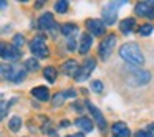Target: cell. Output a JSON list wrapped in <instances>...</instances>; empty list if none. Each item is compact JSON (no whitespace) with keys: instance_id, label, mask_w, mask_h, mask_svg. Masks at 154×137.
<instances>
[{"instance_id":"28","label":"cell","mask_w":154,"mask_h":137,"mask_svg":"<svg viewBox=\"0 0 154 137\" xmlns=\"http://www.w3.org/2000/svg\"><path fill=\"white\" fill-rule=\"evenodd\" d=\"M66 48H68V50H70V51H73L75 48H76V40L70 37V38H68V45H66Z\"/></svg>"},{"instance_id":"30","label":"cell","mask_w":154,"mask_h":137,"mask_svg":"<svg viewBox=\"0 0 154 137\" xmlns=\"http://www.w3.org/2000/svg\"><path fill=\"white\" fill-rule=\"evenodd\" d=\"M63 94H65V97H73V96H75V94H76V93H75L73 89H68V91H65Z\"/></svg>"},{"instance_id":"6","label":"cell","mask_w":154,"mask_h":137,"mask_svg":"<svg viewBox=\"0 0 154 137\" xmlns=\"http://www.w3.org/2000/svg\"><path fill=\"white\" fill-rule=\"evenodd\" d=\"M94 68H96V61H94L93 58H88V60L83 63V66H81L80 73H78L76 81H86V79H88V76H90V74L93 73Z\"/></svg>"},{"instance_id":"17","label":"cell","mask_w":154,"mask_h":137,"mask_svg":"<svg viewBox=\"0 0 154 137\" xmlns=\"http://www.w3.org/2000/svg\"><path fill=\"white\" fill-rule=\"evenodd\" d=\"M136 27V20L134 18H126V20H123L119 23V30L123 31V33H131V30Z\"/></svg>"},{"instance_id":"24","label":"cell","mask_w":154,"mask_h":137,"mask_svg":"<svg viewBox=\"0 0 154 137\" xmlns=\"http://www.w3.org/2000/svg\"><path fill=\"white\" fill-rule=\"evenodd\" d=\"M152 25H149V23H146V25H141L139 27V35H143V37H147V35H151L152 33Z\"/></svg>"},{"instance_id":"19","label":"cell","mask_w":154,"mask_h":137,"mask_svg":"<svg viewBox=\"0 0 154 137\" xmlns=\"http://www.w3.org/2000/svg\"><path fill=\"white\" fill-rule=\"evenodd\" d=\"M43 76L45 79H48V83H55L57 81V70L53 66H47L43 71Z\"/></svg>"},{"instance_id":"14","label":"cell","mask_w":154,"mask_h":137,"mask_svg":"<svg viewBox=\"0 0 154 137\" xmlns=\"http://www.w3.org/2000/svg\"><path fill=\"white\" fill-rule=\"evenodd\" d=\"M32 96H35L38 101H48L50 99V91L45 86H37L32 89Z\"/></svg>"},{"instance_id":"22","label":"cell","mask_w":154,"mask_h":137,"mask_svg":"<svg viewBox=\"0 0 154 137\" xmlns=\"http://www.w3.org/2000/svg\"><path fill=\"white\" fill-rule=\"evenodd\" d=\"M38 68H40V64H38V61L35 60V58H30V60L25 61V70H28V71H37Z\"/></svg>"},{"instance_id":"36","label":"cell","mask_w":154,"mask_h":137,"mask_svg":"<svg viewBox=\"0 0 154 137\" xmlns=\"http://www.w3.org/2000/svg\"><path fill=\"white\" fill-rule=\"evenodd\" d=\"M66 137H71V136H66Z\"/></svg>"},{"instance_id":"21","label":"cell","mask_w":154,"mask_h":137,"mask_svg":"<svg viewBox=\"0 0 154 137\" xmlns=\"http://www.w3.org/2000/svg\"><path fill=\"white\" fill-rule=\"evenodd\" d=\"M8 127H10L14 132H17V130L22 127V119H20L18 116H14L10 121H8Z\"/></svg>"},{"instance_id":"31","label":"cell","mask_w":154,"mask_h":137,"mask_svg":"<svg viewBox=\"0 0 154 137\" xmlns=\"http://www.w3.org/2000/svg\"><path fill=\"white\" fill-rule=\"evenodd\" d=\"M5 112H7V103L2 101V117H5Z\"/></svg>"},{"instance_id":"23","label":"cell","mask_w":154,"mask_h":137,"mask_svg":"<svg viewBox=\"0 0 154 137\" xmlns=\"http://www.w3.org/2000/svg\"><path fill=\"white\" fill-rule=\"evenodd\" d=\"M55 10H57L58 13H65V12L68 10V2L66 0H60V2H57V4H55Z\"/></svg>"},{"instance_id":"25","label":"cell","mask_w":154,"mask_h":137,"mask_svg":"<svg viewBox=\"0 0 154 137\" xmlns=\"http://www.w3.org/2000/svg\"><path fill=\"white\" fill-rule=\"evenodd\" d=\"M12 43H14L15 48L23 46V45H25V37H23V35H15V37H14V41H12Z\"/></svg>"},{"instance_id":"12","label":"cell","mask_w":154,"mask_h":137,"mask_svg":"<svg viewBox=\"0 0 154 137\" xmlns=\"http://www.w3.org/2000/svg\"><path fill=\"white\" fill-rule=\"evenodd\" d=\"M86 107L90 109V112L93 114V117H94V121L98 122V126H100V129H106V119L103 117V114L98 111V107L94 106V104H91V103H86Z\"/></svg>"},{"instance_id":"34","label":"cell","mask_w":154,"mask_h":137,"mask_svg":"<svg viewBox=\"0 0 154 137\" xmlns=\"http://www.w3.org/2000/svg\"><path fill=\"white\" fill-rule=\"evenodd\" d=\"M71 137H85V136H83V134H81V132H78V134H73V136H71Z\"/></svg>"},{"instance_id":"13","label":"cell","mask_w":154,"mask_h":137,"mask_svg":"<svg viewBox=\"0 0 154 137\" xmlns=\"http://www.w3.org/2000/svg\"><path fill=\"white\" fill-rule=\"evenodd\" d=\"M113 136H116V137H131V130L124 122H116V124H113Z\"/></svg>"},{"instance_id":"10","label":"cell","mask_w":154,"mask_h":137,"mask_svg":"<svg viewBox=\"0 0 154 137\" xmlns=\"http://www.w3.org/2000/svg\"><path fill=\"white\" fill-rule=\"evenodd\" d=\"M61 73L66 74V76H78V73H80V66H78L76 61L70 60V61H65L63 66H61Z\"/></svg>"},{"instance_id":"33","label":"cell","mask_w":154,"mask_h":137,"mask_svg":"<svg viewBox=\"0 0 154 137\" xmlns=\"http://www.w3.org/2000/svg\"><path fill=\"white\" fill-rule=\"evenodd\" d=\"M60 126H61V127H68V126H70V122H68V121H63V122H61Z\"/></svg>"},{"instance_id":"16","label":"cell","mask_w":154,"mask_h":137,"mask_svg":"<svg viewBox=\"0 0 154 137\" xmlns=\"http://www.w3.org/2000/svg\"><path fill=\"white\" fill-rule=\"evenodd\" d=\"M91 43H93V38H91V35H88V33H83V35H81L80 53H81V55L88 53V50H90V48H91Z\"/></svg>"},{"instance_id":"7","label":"cell","mask_w":154,"mask_h":137,"mask_svg":"<svg viewBox=\"0 0 154 137\" xmlns=\"http://www.w3.org/2000/svg\"><path fill=\"white\" fill-rule=\"evenodd\" d=\"M86 28L91 31L93 35H98V37H101V35H104V22L100 20V18H91V20L86 22Z\"/></svg>"},{"instance_id":"2","label":"cell","mask_w":154,"mask_h":137,"mask_svg":"<svg viewBox=\"0 0 154 137\" xmlns=\"http://www.w3.org/2000/svg\"><path fill=\"white\" fill-rule=\"evenodd\" d=\"M126 4V2H109L108 5H104L103 8V13H101V17H103V22L104 25H113L114 22H116L118 18V5H123Z\"/></svg>"},{"instance_id":"29","label":"cell","mask_w":154,"mask_h":137,"mask_svg":"<svg viewBox=\"0 0 154 137\" xmlns=\"http://www.w3.org/2000/svg\"><path fill=\"white\" fill-rule=\"evenodd\" d=\"M137 137H154V136L149 132H144V130H139V132H137Z\"/></svg>"},{"instance_id":"35","label":"cell","mask_w":154,"mask_h":137,"mask_svg":"<svg viewBox=\"0 0 154 137\" xmlns=\"http://www.w3.org/2000/svg\"><path fill=\"white\" fill-rule=\"evenodd\" d=\"M149 129H151V130H154V124H151V126H149Z\"/></svg>"},{"instance_id":"9","label":"cell","mask_w":154,"mask_h":137,"mask_svg":"<svg viewBox=\"0 0 154 137\" xmlns=\"http://www.w3.org/2000/svg\"><path fill=\"white\" fill-rule=\"evenodd\" d=\"M18 56H20V51L18 48H15L14 45H2V58L8 61H17Z\"/></svg>"},{"instance_id":"1","label":"cell","mask_w":154,"mask_h":137,"mask_svg":"<svg viewBox=\"0 0 154 137\" xmlns=\"http://www.w3.org/2000/svg\"><path fill=\"white\" fill-rule=\"evenodd\" d=\"M119 56L123 58L126 63L134 64V66H139L144 63V55L141 51V48L136 43H126L119 48Z\"/></svg>"},{"instance_id":"5","label":"cell","mask_w":154,"mask_h":137,"mask_svg":"<svg viewBox=\"0 0 154 137\" xmlns=\"http://www.w3.org/2000/svg\"><path fill=\"white\" fill-rule=\"evenodd\" d=\"M116 41L118 40H116L114 35H108V37L101 41V45H100V56L103 58V60H108V56L113 53L114 46H116Z\"/></svg>"},{"instance_id":"26","label":"cell","mask_w":154,"mask_h":137,"mask_svg":"<svg viewBox=\"0 0 154 137\" xmlns=\"http://www.w3.org/2000/svg\"><path fill=\"white\" fill-rule=\"evenodd\" d=\"M91 89L94 91V93H101V91L104 89V86H103V83L101 81H91Z\"/></svg>"},{"instance_id":"32","label":"cell","mask_w":154,"mask_h":137,"mask_svg":"<svg viewBox=\"0 0 154 137\" xmlns=\"http://www.w3.org/2000/svg\"><path fill=\"white\" fill-rule=\"evenodd\" d=\"M71 109L78 111V112H83V109H81V104H73V106H71Z\"/></svg>"},{"instance_id":"8","label":"cell","mask_w":154,"mask_h":137,"mask_svg":"<svg viewBox=\"0 0 154 137\" xmlns=\"http://www.w3.org/2000/svg\"><path fill=\"white\" fill-rule=\"evenodd\" d=\"M154 2H139L136 5V13L141 17H147V18H154Z\"/></svg>"},{"instance_id":"20","label":"cell","mask_w":154,"mask_h":137,"mask_svg":"<svg viewBox=\"0 0 154 137\" xmlns=\"http://www.w3.org/2000/svg\"><path fill=\"white\" fill-rule=\"evenodd\" d=\"M60 31L63 35H76V31H78V27L76 25H73V23H65V25H61V28H60Z\"/></svg>"},{"instance_id":"11","label":"cell","mask_w":154,"mask_h":137,"mask_svg":"<svg viewBox=\"0 0 154 137\" xmlns=\"http://www.w3.org/2000/svg\"><path fill=\"white\" fill-rule=\"evenodd\" d=\"M38 27L42 28V30L48 31V30H53L57 25H55V20H53V15L51 13H43L40 17V20H38Z\"/></svg>"},{"instance_id":"3","label":"cell","mask_w":154,"mask_h":137,"mask_svg":"<svg viewBox=\"0 0 154 137\" xmlns=\"http://www.w3.org/2000/svg\"><path fill=\"white\" fill-rule=\"evenodd\" d=\"M30 51L37 58H47L48 56V48H47V43H45V38L43 37H35L33 40L30 41Z\"/></svg>"},{"instance_id":"4","label":"cell","mask_w":154,"mask_h":137,"mask_svg":"<svg viewBox=\"0 0 154 137\" xmlns=\"http://www.w3.org/2000/svg\"><path fill=\"white\" fill-rule=\"evenodd\" d=\"M149 79H151V74L144 70H131V74L128 76V81H129V84H133V86L146 84V83H149Z\"/></svg>"},{"instance_id":"27","label":"cell","mask_w":154,"mask_h":137,"mask_svg":"<svg viewBox=\"0 0 154 137\" xmlns=\"http://www.w3.org/2000/svg\"><path fill=\"white\" fill-rule=\"evenodd\" d=\"M63 97H65V94H63V93H58L57 96L53 97V104H55V106H60V104L63 103Z\"/></svg>"},{"instance_id":"18","label":"cell","mask_w":154,"mask_h":137,"mask_svg":"<svg viewBox=\"0 0 154 137\" xmlns=\"http://www.w3.org/2000/svg\"><path fill=\"white\" fill-rule=\"evenodd\" d=\"M23 78H25V70L14 66V71H12V76H10V79H8V81H12V83H20Z\"/></svg>"},{"instance_id":"15","label":"cell","mask_w":154,"mask_h":137,"mask_svg":"<svg viewBox=\"0 0 154 137\" xmlns=\"http://www.w3.org/2000/svg\"><path fill=\"white\" fill-rule=\"evenodd\" d=\"M75 124H76L83 132H91V130H93V122H91V119H88V117H78V119L75 121Z\"/></svg>"}]
</instances>
